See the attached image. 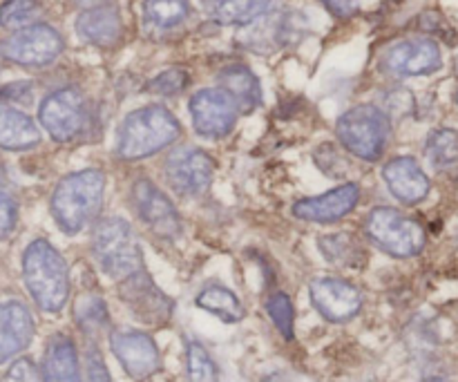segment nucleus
Listing matches in <instances>:
<instances>
[{
	"instance_id": "obj_1",
	"label": "nucleus",
	"mask_w": 458,
	"mask_h": 382,
	"mask_svg": "<svg viewBox=\"0 0 458 382\" xmlns=\"http://www.w3.org/2000/svg\"><path fill=\"white\" fill-rule=\"evenodd\" d=\"M22 277L36 307L58 313L70 298V271L63 255L47 240H34L22 255Z\"/></svg>"
},
{
	"instance_id": "obj_2",
	"label": "nucleus",
	"mask_w": 458,
	"mask_h": 382,
	"mask_svg": "<svg viewBox=\"0 0 458 382\" xmlns=\"http://www.w3.org/2000/svg\"><path fill=\"white\" fill-rule=\"evenodd\" d=\"M106 192V174L101 170H81L58 182L52 195L54 219L65 235H76L98 215Z\"/></svg>"
},
{
	"instance_id": "obj_3",
	"label": "nucleus",
	"mask_w": 458,
	"mask_h": 382,
	"mask_svg": "<svg viewBox=\"0 0 458 382\" xmlns=\"http://www.w3.org/2000/svg\"><path fill=\"white\" fill-rule=\"evenodd\" d=\"M182 125L164 106H146L130 112L119 128L116 155L119 159L137 161L157 155L177 141Z\"/></svg>"
},
{
	"instance_id": "obj_4",
	"label": "nucleus",
	"mask_w": 458,
	"mask_h": 382,
	"mask_svg": "<svg viewBox=\"0 0 458 382\" xmlns=\"http://www.w3.org/2000/svg\"><path fill=\"white\" fill-rule=\"evenodd\" d=\"M92 253L101 271L112 280L121 282L143 268L141 244L125 219L107 217L98 224L92 237Z\"/></svg>"
},
{
	"instance_id": "obj_5",
	"label": "nucleus",
	"mask_w": 458,
	"mask_h": 382,
	"mask_svg": "<svg viewBox=\"0 0 458 382\" xmlns=\"http://www.w3.org/2000/svg\"><path fill=\"white\" fill-rule=\"evenodd\" d=\"M343 148L365 161H378L392 134V121L380 107L356 106L344 112L335 123Z\"/></svg>"
},
{
	"instance_id": "obj_6",
	"label": "nucleus",
	"mask_w": 458,
	"mask_h": 382,
	"mask_svg": "<svg viewBox=\"0 0 458 382\" xmlns=\"http://www.w3.org/2000/svg\"><path fill=\"white\" fill-rule=\"evenodd\" d=\"M365 231L367 237L392 258H414L428 244V233L416 219L387 206L374 208L367 215Z\"/></svg>"
},
{
	"instance_id": "obj_7",
	"label": "nucleus",
	"mask_w": 458,
	"mask_h": 382,
	"mask_svg": "<svg viewBox=\"0 0 458 382\" xmlns=\"http://www.w3.org/2000/svg\"><path fill=\"white\" fill-rule=\"evenodd\" d=\"M63 47V36L54 27L36 22L4 38L0 43V54L16 65L45 67L61 56Z\"/></svg>"
},
{
	"instance_id": "obj_8",
	"label": "nucleus",
	"mask_w": 458,
	"mask_h": 382,
	"mask_svg": "<svg viewBox=\"0 0 458 382\" xmlns=\"http://www.w3.org/2000/svg\"><path fill=\"white\" fill-rule=\"evenodd\" d=\"M38 119L54 141L67 143L83 132L88 123V103L79 89H56L40 103Z\"/></svg>"
},
{
	"instance_id": "obj_9",
	"label": "nucleus",
	"mask_w": 458,
	"mask_h": 382,
	"mask_svg": "<svg viewBox=\"0 0 458 382\" xmlns=\"http://www.w3.org/2000/svg\"><path fill=\"white\" fill-rule=\"evenodd\" d=\"M119 298L134 318L143 325L161 327L173 318V300L152 282L146 271H137L119 284Z\"/></svg>"
},
{
	"instance_id": "obj_10",
	"label": "nucleus",
	"mask_w": 458,
	"mask_h": 382,
	"mask_svg": "<svg viewBox=\"0 0 458 382\" xmlns=\"http://www.w3.org/2000/svg\"><path fill=\"white\" fill-rule=\"evenodd\" d=\"M240 107L222 88L199 89L191 98V116L197 134L206 139H222L235 125Z\"/></svg>"
},
{
	"instance_id": "obj_11",
	"label": "nucleus",
	"mask_w": 458,
	"mask_h": 382,
	"mask_svg": "<svg viewBox=\"0 0 458 382\" xmlns=\"http://www.w3.org/2000/svg\"><path fill=\"white\" fill-rule=\"evenodd\" d=\"M215 161L199 148H179L165 161V179L174 192L199 197L213 183Z\"/></svg>"
},
{
	"instance_id": "obj_12",
	"label": "nucleus",
	"mask_w": 458,
	"mask_h": 382,
	"mask_svg": "<svg viewBox=\"0 0 458 382\" xmlns=\"http://www.w3.org/2000/svg\"><path fill=\"white\" fill-rule=\"evenodd\" d=\"M110 347L125 374L134 380H146L161 369V353L155 340L143 331L116 329L110 334Z\"/></svg>"
},
{
	"instance_id": "obj_13",
	"label": "nucleus",
	"mask_w": 458,
	"mask_h": 382,
	"mask_svg": "<svg viewBox=\"0 0 458 382\" xmlns=\"http://www.w3.org/2000/svg\"><path fill=\"white\" fill-rule=\"evenodd\" d=\"M132 201L139 217L157 237L174 240L182 233V219H179L177 208L150 179H137L132 188Z\"/></svg>"
},
{
	"instance_id": "obj_14",
	"label": "nucleus",
	"mask_w": 458,
	"mask_h": 382,
	"mask_svg": "<svg viewBox=\"0 0 458 382\" xmlns=\"http://www.w3.org/2000/svg\"><path fill=\"white\" fill-rule=\"evenodd\" d=\"M313 307L329 322H349L360 313L362 293L356 284L340 277H320L309 286Z\"/></svg>"
},
{
	"instance_id": "obj_15",
	"label": "nucleus",
	"mask_w": 458,
	"mask_h": 382,
	"mask_svg": "<svg viewBox=\"0 0 458 382\" xmlns=\"http://www.w3.org/2000/svg\"><path fill=\"white\" fill-rule=\"evenodd\" d=\"M441 49L429 38L396 43L383 58V67L392 76H425L441 70Z\"/></svg>"
},
{
	"instance_id": "obj_16",
	"label": "nucleus",
	"mask_w": 458,
	"mask_h": 382,
	"mask_svg": "<svg viewBox=\"0 0 458 382\" xmlns=\"http://www.w3.org/2000/svg\"><path fill=\"white\" fill-rule=\"evenodd\" d=\"M360 201V188L358 183H343L334 191L320 197H307L295 201L293 215L302 222L313 224H334L347 217Z\"/></svg>"
},
{
	"instance_id": "obj_17",
	"label": "nucleus",
	"mask_w": 458,
	"mask_h": 382,
	"mask_svg": "<svg viewBox=\"0 0 458 382\" xmlns=\"http://www.w3.org/2000/svg\"><path fill=\"white\" fill-rule=\"evenodd\" d=\"M34 318L18 300L0 304V365L25 352L34 340Z\"/></svg>"
},
{
	"instance_id": "obj_18",
	"label": "nucleus",
	"mask_w": 458,
	"mask_h": 382,
	"mask_svg": "<svg viewBox=\"0 0 458 382\" xmlns=\"http://www.w3.org/2000/svg\"><path fill=\"white\" fill-rule=\"evenodd\" d=\"M383 177L389 192L403 204H419L432 191L429 177L423 173L419 161L411 159V157H396V159L389 161L383 168Z\"/></svg>"
},
{
	"instance_id": "obj_19",
	"label": "nucleus",
	"mask_w": 458,
	"mask_h": 382,
	"mask_svg": "<svg viewBox=\"0 0 458 382\" xmlns=\"http://www.w3.org/2000/svg\"><path fill=\"white\" fill-rule=\"evenodd\" d=\"M76 34L97 47H114L123 38V22L114 7L98 4L88 7L76 18Z\"/></svg>"
},
{
	"instance_id": "obj_20",
	"label": "nucleus",
	"mask_w": 458,
	"mask_h": 382,
	"mask_svg": "<svg viewBox=\"0 0 458 382\" xmlns=\"http://www.w3.org/2000/svg\"><path fill=\"white\" fill-rule=\"evenodd\" d=\"M43 380L45 382H81L79 353L74 343L65 334L49 338L43 356Z\"/></svg>"
},
{
	"instance_id": "obj_21",
	"label": "nucleus",
	"mask_w": 458,
	"mask_h": 382,
	"mask_svg": "<svg viewBox=\"0 0 458 382\" xmlns=\"http://www.w3.org/2000/svg\"><path fill=\"white\" fill-rule=\"evenodd\" d=\"M40 143V130L31 116L16 107L0 106V148L3 150H30Z\"/></svg>"
},
{
	"instance_id": "obj_22",
	"label": "nucleus",
	"mask_w": 458,
	"mask_h": 382,
	"mask_svg": "<svg viewBox=\"0 0 458 382\" xmlns=\"http://www.w3.org/2000/svg\"><path fill=\"white\" fill-rule=\"evenodd\" d=\"M219 85L237 103L242 115H249L262 103V88L253 72L246 65H228L219 72Z\"/></svg>"
},
{
	"instance_id": "obj_23",
	"label": "nucleus",
	"mask_w": 458,
	"mask_h": 382,
	"mask_svg": "<svg viewBox=\"0 0 458 382\" xmlns=\"http://www.w3.org/2000/svg\"><path fill=\"white\" fill-rule=\"evenodd\" d=\"M318 249L327 262L340 268H360L367 262V250L353 233H331L318 240Z\"/></svg>"
},
{
	"instance_id": "obj_24",
	"label": "nucleus",
	"mask_w": 458,
	"mask_h": 382,
	"mask_svg": "<svg viewBox=\"0 0 458 382\" xmlns=\"http://www.w3.org/2000/svg\"><path fill=\"white\" fill-rule=\"evenodd\" d=\"M213 21L219 25H250L271 7V0H206Z\"/></svg>"
},
{
	"instance_id": "obj_25",
	"label": "nucleus",
	"mask_w": 458,
	"mask_h": 382,
	"mask_svg": "<svg viewBox=\"0 0 458 382\" xmlns=\"http://www.w3.org/2000/svg\"><path fill=\"white\" fill-rule=\"evenodd\" d=\"M195 302L197 307L213 313V316H217L219 320L228 322V325H233V322H242L246 316L240 298H237L233 291H228L226 286H219V284L204 286V289L199 291V295H197Z\"/></svg>"
},
{
	"instance_id": "obj_26",
	"label": "nucleus",
	"mask_w": 458,
	"mask_h": 382,
	"mask_svg": "<svg viewBox=\"0 0 458 382\" xmlns=\"http://www.w3.org/2000/svg\"><path fill=\"white\" fill-rule=\"evenodd\" d=\"M191 16V0H146L143 18L155 30H173Z\"/></svg>"
},
{
	"instance_id": "obj_27",
	"label": "nucleus",
	"mask_w": 458,
	"mask_h": 382,
	"mask_svg": "<svg viewBox=\"0 0 458 382\" xmlns=\"http://www.w3.org/2000/svg\"><path fill=\"white\" fill-rule=\"evenodd\" d=\"M425 152L437 168H450L458 164V132L452 128L434 130L425 143Z\"/></svg>"
},
{
	"instance_id": "obj_28",
	"label": "nucleus",
	"mask_w": 458,
	"mask_h": 382,
	"mask_svg": "<svg viewBox=\"0 0 458 382\" xmlns=\"http://www.w3.org/2000/svg\"><path fill=\"white\" fill-rule=\"evenodd\" d=\"M43 13L38 0H7L0 4V27L4 30H25V27L36 25V21Z\"/></svg>"
},
{
	"instance_id": "obj_29",
	"label": "nucleus",
	"mask_w": 458,
	"mask_h": 382,
	"mask_svg": "<svg viewBox=\"0 0 458 382\" xmlns=\"http://www.w3.org/2000/svg\"><path fill=\"white\" fill-rule=\"evenodd\" d=\"M76 325L85 335H97L107 325V307L98 295H83L74 309Z\"/></svg>"
},
{
	"instance_id": "obj_30",
	"label": "nucleus",
	"mask_w": 458,
	"mask_h": 382,
	"mask_svg": "<svg viewBox=\"0 0 458 382\" xmlns=\"http://www.w3.org/2000/svg\"><path fill=\"white\" fill-rule=\"evenodd\" d=\"M186 367L191 382H219V371L204 344L191 340L186 347Z\"/></svg>"
},
{
	"instance_id": "obj_31",
	"label": "nucleus",
	"mask_w": 458,
	"mask_h": 382,
	"mask_svg": "<svg viewBox=\"0 0 458 382\" xmlns=\"http://www.w3.org/2000/svg\"><path fill=\"white\" fill-rule=\"evenodd\" d=\"M267 311L271 316V320L276 322L277 331L284 335L286 340H293V322H295V311L291 298L286 293H273L267 300Z\"/></svg>"
},
{
	"instance_id": "obj_32",
	"label": "nucleus",
	"mask_w": 458,
	"mask_h": 382,
	"mask_svg": "<svg viewBox=\"0 0 458 382\" xmlns=\"http://www.w3.org/2000/svg\"><path fill=\"white\" fill-rule=\"evenodd\" d=\"M188 83H191L188 72L174 67V70H165L159 76H155L146 89L150 94H159V97H174V94H182L188 88Z\"/></svg>"
},
{
	"instance_id": "obj_33",
	"label": "nucleus",
	"mask_w": 458,
	"mask_h": 382,
	"mask_svg": "<svg viewBox=\"0 0 458 382\" xmlns=\"http://www.w3.org/2000/svg\"><path fill=\"white\" fill-rule=\"evenodd\" d=\"M316 164L318 168L322 170L325 174H329V177H344V174L349 173V164L347 159H344L343 155H340V150L335 146H329V143H325V146H320L316 150Z\"/></svg>"
},
{
	"instance_id": "obj_34",
	"label": "nucleus",
	"mask_w": 458,
	"mask_h": 382,
	"mask_svg": "<svg viewBox=\"0 0 458 382\" xmlns=\"http://www.w3.org/2000/svg\"><path fill=\"white\" fill-rule=\"evenodd\" d=\"M85 382H112L101 352L94 344H89L85 352Z\"/></svg>"
},
{
	"instance_id": "obj_35",
	"label": "nucleus",
	"mask_w": 458,
	"mask_h": 382,
	"mask_svg": "<svg viewBox=\"0 0 458 382\" xmlns=\"http://www.w3.org/2000/svg\"><path fill=\"white\" fill-rule=\"evenodd\" d=\"M0 382H40V376L30 358H18V361L9 367L7 374L0 378Z\"/></svg>"
},
{
	"instance_id": "obj_36",
	"label": "nucleus",
	"mask_w": 458,
	"mask_h": 382,
	"mask_svg": "<svg viewBox=\"0 0 458 382\" xmlns=\"http://www.w3.org/2000/svg\"><path fill=\"white\" fill-rule=\"evenodd\" d=\"M18 222V206L7 192H0V242L12 235Z\"/></svg>"
},
{
	"instance_id": "obj_37",
	"label": "nucleus",
	"mask_w": 458,
	"mask_h": 382,
	"mask_svg": "<svg viewBox=\"0 0 458 382\" xmlns=\"http://www.w3.org/2000/svg\"><path fill=\"white\" fill-rule=\"evenodd\" d=\"M34 97V85L30 81H18V83H9L0 88V101L3 103H18V106H27Z\"/></svg>"
},
{
	"instance_id": "obj_38",
	"label": "nucleus",
	"mask_w": 458,
	"mask_h": 382,
	"mask_svg": "<svg viewBox=\"0 0 458 382\" xmlns=\"http://www.w3.org/2000/svg\"><path fill=\"white\" fill-rule=\"evenodd\" d=\"M334 16L347 18L358 9V0H320Z\"/></svg>"
},
{
	"instance_id": "obj_39",
	"label": "nucleus",
	"mask_w": 458,
	"mask_h": 382,
	"mask_svg": "<svg viewBox=\"0 0 458 382\" xmlns=\"http://www.w3.org/2000/svg\"><path fill=\"white\" fill-rule=\"evenodd\" d=\"M428 382H447L445 378H432V380H428Z\"/></svg>"
},
{
	"instance_id": "obj_40",
	"label": "nucleus",
	"mask_w": 458,
	"mask_h": 382,
	"mask_svg": "<svg viewBox=\"0 0 458 382\" xmlns=\"http://www.w3.org/2000/svg\"><path fill=\"white\" fill-rule=\"evenodd\" d=\"M456 74H458V58H456Z\"/></svg>"
},
{
	"instance_id": "obj_41",
	"label": "nucleus",
	"mask_w": 458,
	"mask_h": 382,
	"mask_svg": "<svg viewBox=\"0 0 458 382\" xmlns=\"http://www.w3.org/2000/svg\"><path fill=\"white\" fill-rule=\"evenodd\" d=\"M456 103H458V94H456Z\"/></svg>"
},
{
	"instance_id": "obj_42",
	"label": "nucleus",
	"mask_w": 458,
	"mask_h": 382,
	"mask_svg": "<svg viewBox=\"0 0 458 382\" xmlns=\"http://www.w3.org/2000/svg\"><path fill=\"white\" fill-rule=\"evenodd\" d=\"M0 56H3V54H0Z\"/></svg>"
}]
</instances>
